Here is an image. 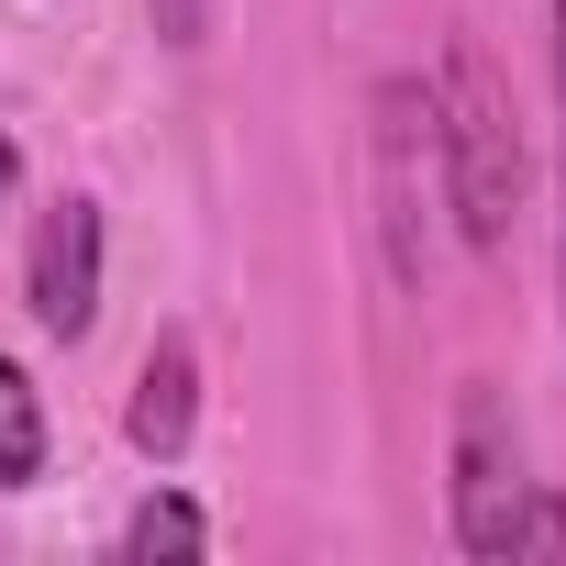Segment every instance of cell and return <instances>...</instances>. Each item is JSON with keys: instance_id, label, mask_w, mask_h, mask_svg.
I'll return each mask as SVG.
<instances>
[{"instance_id": "9c48e42d", "label": "cell", "mask_w": 566, "mask_h": 566, "mask_svg": "<svg viewBox=\"0 0 566 566\" xmlns=\"http://www.w3.org/2000/svg\"><path fill=\"white\" fill-rule=\"evenodd\" d=\"M12 189H23V156H12V134H0V211H12Z\"/></svg>"}, {"instance_id": "ba28073f", "label": "cell", "mask_w": 566, "mask_h": 566, "mask_svg": "<svg viewBox=\"0 0 566 566\" xmlns=\"http://www.w3.org/2000/svg\"><path fill=\"white\" fill-rule=\"evenodd\" d=\"M511 555H566V500H544V489H533V500L511 511Z\"/></svg>"}, {"instance_id": "3957f363", "label": "cell", "mask_w": 566, "mask_h": 566, "mask_svg": "<svg viewBox=\"0 0 566 566\" xmlns=\"http://www.w3.org/2000/svg\"><path fill=\"white\" fill-rule=\"evenodd\" d=\"M422 167H433V90L389 78L378 123H367V200H378V244H389L400 290L422 277Z\"/></svg>"}, {"instance_id": "6da1fadb", "label": "cell", "mask_w": 566, "mask_h": 566, "mask_svg": "<svg viewBox=\"0 0 566 566\" xmlns=\"http://www.w3.org/2000/svg\"><path fill=\"white\" fill-rule=\"evenodd\" d=\"M433 178H444V200H455V233H467L478 255H500L511 222H522L533 156H522V112H511L500 67H489L467 34L444 45V78H433Z\"/></svg>"}, {"instance_id": "7a4b0ae2", "label": "cell", "mask_w": 566, "mask_h": 566, "mask_svg": "<svg viewBox=\"0 0 566 566\" xmlns=\"http://www.w3.org/2000/svg\"><path fill=\"white\" fill-rule=\"evenodd\" d=\"M444 467H455V544H467V555H511V511L533 500V467H522V422H511V400H500L489 378L455 389V444H444Z\"/></svg>"}, {"instance_id": "277c9868", "label": "cell", "mask_w": 566, "mask_h": 566, "mask_svg": "<svg viewBox=\"0 0 566 566\" xmlns=\"http://www.w3.org/2000/svg\"><path fill=\"white\" fill-rule=\"evenodd\" d=\"M23 301H34V323H45L56 345H78V334L101 323V200H78V189H67V200L34 222Z\"/></svg>"}, {"instance_id": "5b68a950", "label": "cell", "mask_w": 566, "mask_h": 566, "mask_svg": "<svg viewBox=\"0 0 566 566\" xmlns=\"http://www.w3.org/2000/svg\"><path fill=\"white\" fill-rule=\"evenodd\" d=\"M189 422H200V345H189V334H156V345H145V367H134L123 433H134V455L178 467V455H189Z\"/></svg>"}, {"instance_id": "8992f818", "label": "cell", "mask_w": 566, "mask_h": 566, "mask_svg": "<svg viewBox=\"0 0 566 566\" xmlns=\"http://www.w3.org/2000/svg\"><path fill=\"white\" fill-rule=\"evenodd\" d=\"M23 478H45V400H34V378L0 356V489H23Z\"/></svg>"}, {"instance_id": "30bf717a", "label": "cell", "mask_w": 566, "mask_h": 566, "mask_svg": "<svg viewBox=\"0 0 566 566\" xmlns=\"http://www.w3.org/2000/svg\"><path fill=\"white\" fill-rule=\"evenodd\" d=\"M555 112H566V0H555Z\"/></svg>"}, {"instance_id": "52a82bcc", "label": "cell", "mask_w": 566, "mask_h": 566, "mask_svg": "<svg viewBox=\"0 0 566 566\" xmlns=\"http://www.w3.org/2000/svg\"><path fill=\"white\" fill-rule=\"evenodd\" d=\"M211 544V522H200V500H178V489H156L134 522H123V555H200Z\"/></svg>"}]
</instances>
